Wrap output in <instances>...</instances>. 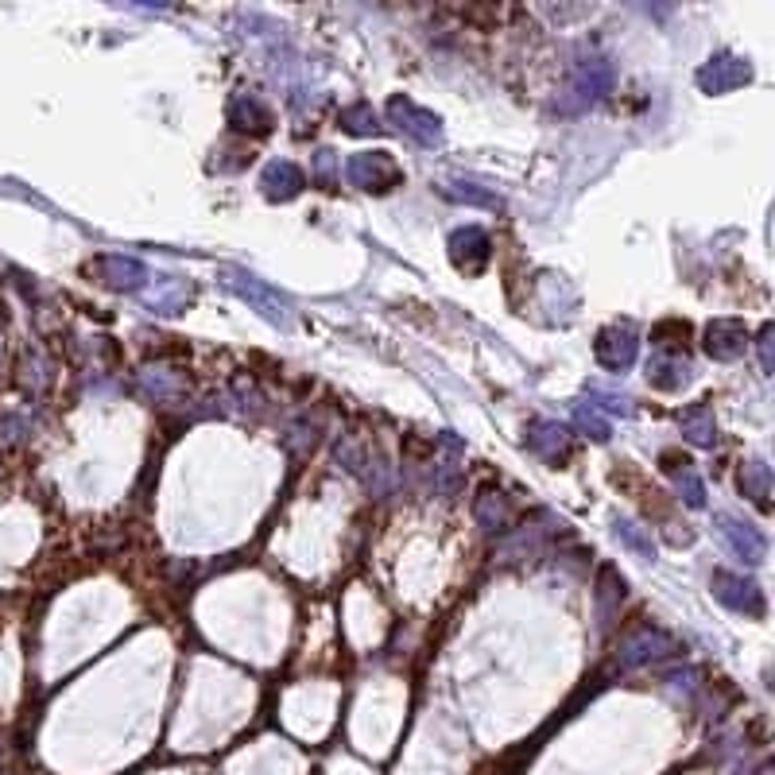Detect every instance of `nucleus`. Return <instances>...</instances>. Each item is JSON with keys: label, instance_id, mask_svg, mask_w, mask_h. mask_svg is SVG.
Segmentation results:
<instances>
[{"label": "nucleus", "instance_id": "nucleus-10", "mask_svg": "<svg viewBox=\"0 0 775 775\" xmlns=\"http://www.w3.org/2000/svg\"><path fill=\"white\" fill-rule=\"evenodd\" d=\"M718 531L729 547H733L737 558H744V563H760V558H764V551H767L764 535L752 531L749 523H737V520H729V516H718Z\"/></svg>", "mask_w": 775, "mask_h": 775}, {"label": "nucleus", "instance_id": "nucleus-7", "mask_svg": "<svg viewBox=\"0 0 775 775\" xmlns=\"http://www.w3.org/2000/svg\"><path fill=\"white\" fill-rule=\"evenodd\" d=\"M90 272H98V279L113 291H136L147 279L144 264H136L132 256H101L98 264H90Z\"/></svg>", "mask_w": 775, "mask_h": 775}, {"label": "nucleus", "instance_id": "nucleus-15", "mask_svg": "<svg viewBox=\"0 0 775 775\" xmlns=\"http://www.w3.org/2000/svg\"><path fill=\"white\" fill-rule=\"evenodd\" d=\"M528 446L535 450V454H543V457H558L563 454V446H566V431L558 423H535L531 427V434H528Z\"/></svg>", "mask_w": 775, "mask_h": 775}, {"label": "nucleus", "instance_id": "nucleus-23", "mask_svg": "<svg viewBox=\"0 0 775 775\" xmlns=\"http://www.w3.org/2000/svg\"><path fill=\"white\" fill-rule=\"evenodd\" d=\"M342 121H345V129H350V132H373L376 129V113L365 106V101H361V106H353V109H345Z\"/></svg>", "mask_w": 775, "mask_h": 775}, {"label": "nucleus", "instance_id": "nucleus-1", "mask_svg": "<svg viewBox=\"0 0 775 775\" xmlns=\"http://www.w3.org/2000/svg\"><path fill=\"white\" fill-rule=\"evenodd\" d=\"M388 117H392L396 129H400L408 140H416L419 147H439V144H442L439 117L427 113V109H419L416 101H408V98H392V101H388Z\"/></svg>", "mask_w": 775, "mask_h": 775}, {"label": "nucleus", "instance_id": "nucleus-5", "mask_svg": "<svg viewBox=\"0 0 775 775\" xmlns=\"http://www.w3.org/2000/svg\"><path fill=\"white\" fill-rule=\"evenodd\" d=\"M594 353H597V361H601L605 368L620 373V368H629L632 361H636V334H632V326L601 330V334H597Z\"/></svg>", "mask_w": 775, "mask_h": 775}, {"label": "nucleus", "instance_id": "nucleus-19", "mask_svg": "<svg viewBox=\"0 0 775 775\" xmlns=\"http://www.w3.org/2000/svg\"><path fill=\"white\" fill-rule=\"evenodd\" d=\"M229 117H233V121H256L253 129H261V132L268 129V109H261L253 98H237V101H233Z\"/></svg>", "mask_w": 775, "mask_h": 775}, {"label": "nucleus", "instance_id": "nucleus-8", "mask_svg": "<svg viewBox=\"0 0 775 775\" xmlns=\"http://www.w3.org/2000/svg\"><path fill=\"white\" fill-rule=\"evenodd\" d=\"M450 253H454V264L465 276H477V272L489 264V237H485L481 229L469 225V229H462V233H454Z\"/></svg>", "mask_w": 775, "mask_h": 775}, {"label": "nucleus", "instance_id": "nucleus-11", "mask_svg": "<svg viewBox=\"0 0 775 775\" xmlns=\"http://www.w3.org/2000/svg\"><path fill=\"white\" fill-rule=\"evenodd\" d=\"M667 652H675V644H671L660 629H640L636 636L624 644V667H640V663L655 660V655H667Z\"/></svg>", "mask_w": 775, "mask_h": 775}, {"label": "nucleus", "instance_id": "nucleus-22", "mask_svg": "<svg viewBox=\"0 0 775 775\" xmlns=\"http://www.w3.org/2000/svg\"><path fill=\"white\" fill-rule=\"evenodd\" d=\"M578 427L594 434V439H609V419L597 416L594 403H582V408H578Z\"/></svg>", "mask_w": 775, "mask_h": 775}, {"label": "nucleus", "instance_id": "nucleus-14", "mask_svg": "<svg viewBox=\"0 0 775 775\" xmlns=\"http://www.w3.org/2000/svg\"><path fill=\"white\" fill-rule=\"evenodd\" d=\"M686 373H690V365H686L683 357H667V353H660V357L647 365V380H652L655 388H663V392L678 388V384L686 380Z\"/></svg>", "mask_w": 775, "mask_h": 775}, {"label": "nucleus", "instance_id": "nucleus-17", "mask_svg": "<svg viewBox=\"0 0 775 775\" xmlns=\"http://www.w3.org/2000/svg\"><path fill=\"white\" fill-rule=\"evenodd\" d=\"M450 198H457V202H469V206H489V210H500V195H492V190H481L477 182H450Z\"/></svg>", "mask_w": 775, "mask_h": 775}, {"label": "nucleus", "instance_id": "nucleus-4", "mask_svg": "<svg viewBox=\"0 0 775 775\" xmlns=\"http://www.w3.org/2000/svg\"><path fill=\"white\" fill-rule=\"evenodd\" d=\"M744 82H749V63L737 55H718L698 70V86H702L706 93H726Z\"/></svg>", "mask_w": 775, "mask_h": 775}, {"label": "nucleus", "instance_id": "nucleus-9", "mask_svg": "<svg viewBox=\"0 0 775 775\" xmlns=\"http://www.w3.org/2000/svg\"><path fill=\"white\" fill-rule=\"evenodd\" d=\"M749 345V330L741 326L737 319H721L706 330V353L718 361H737Z\"/></svg>", "mask_w": 775, "mask_h": 775}, {"label": "nucleus", "instance_id": "nucleus-16", "mask_svg": "<svg viewBox=\"0 0 775 775\" xmlns=\"http://www.w3.org/2000/svg\"><path fill=\"white\" fill-rule=\"evenodd\" d=\"M620 597H624V578H617L612 566H601V578H597V609H601L605 620H609V612H612V601H620Z\"/></svg>", "mask_w": 775, "mask_h": 775}, {"label": "nucleus", "instance_id": "nucleus-12", "mask_svg": "<svg viewBox=\"0 0 775 775\" xmlns=\"http://www.w3.org/2000/svg\"><path fill=\"white\" fill-rule=\"evenodd\" d=\"M264 195L268 198H295L302 190V171L295 164H272L261 179Z\"/></svg>", "mask_w": 775, "mask_h": 775}, {"label": "nucleus", "instance_id": "nucleus-18", "mask_svg": "<svg viewBox=\"0 0 775 775\" xmlns=\"http://www.w3.org/2000/svg\"><path fill=\"white\" fill-rule=\"evenodd\" d=\"M617 539L624 543V547H632L640 558H655V547H652V539L644 535V531L636 528V523H617Z\"/></svg>", "mask_w": 775, "mask_h": 775}, {"label": "nucleus", "instance_id": "nucleus-13", "mask_svg": "<svg viewBox=\"0 0 775 775\" xmlns=\"http://www.w3.org/2000/svg\"><path fill=\"white\" fill-rule=\"evenodd\" d=\"M683 434L690 442H698V446H713V439H718V423H713V411L706 408V403H694V408L683 411Z\"/></svg>", "mask_w": 775, "mask_h": 775}, {"label": "nucleus", "instance_id": "nucleus-3", "mask_svg": "<svg viewBox=\"0 0 775 775\" xmlns=\"http://www.w3.org/2000/svg\"><path fill=\"white\" fill-rule=\"evenodd\" d=\"M350 182L361 190H392L400 182V167L388 152H368L350 159Z\"/></svg>", "mask_w": 775, "mask_h": 775}, {"label": "nucleus", "instance_id": "nucleus-2", "mask_svg": "<svg viewBox=\"0 0 775 775\" xmlns=\"http://www.w3.org/2000/svg\"><path fill=\"white\" fill-rule=\"evenodd\" d=\"M225 276H229L225 284L233 287V291H237L241 299L253 302V307L261 310L264 319L276 322V326H287V319H291V314H287V299H284V295H276L268 284H261V279L248 276V272H241V268H225Z\"/></svg>", "mask_w": 775, "mask_h": 775}, {"label": "nucleus", "instance_id": "nucleus-20", "mask_svg": "<svg viewBox=\"0 0 775 775\" xmlns=\"http://www.w3.org/2000/svg\"><path fill=\"white\" fill-rule=\"evenodd\" d=\"M477 520L485 523V528H505V505H500L497 497H492V492H485L481 500H477Z\"/></svg>", "mask_w": 775, "mask_h": 775}, {"label": "nucleus", "instance_id": "nucleus-6", "mask_svg": "<svg viewBox=\"0 0 775 775\" xmlns=\"http://www.w3.org/2000/svg\"><path fill=\"white\" fill-rule=\"evenodd\" d=\"M713 594L737 612H749V617H764V597H760L756 582H744L737 574H713Z\"/></svg>", "mask_w": 775, "mask_h": 775}, {"label": "nucleus", "instance_id": "nucleus-21", "mask_svg": "<svg viewBox=\"0 0 775 775\" xmlns=\"http://www.w3.org/2000/svg\"><path fill=\"white\" fill-rule=\"evenodd\" d=\"M675 477H678V492H686V505L702 508L706 505V485L698 481V474H694V469H683V474H675Z\"/></svg>", "mask_w": 775, "mask_h": 775}]
</instances>
